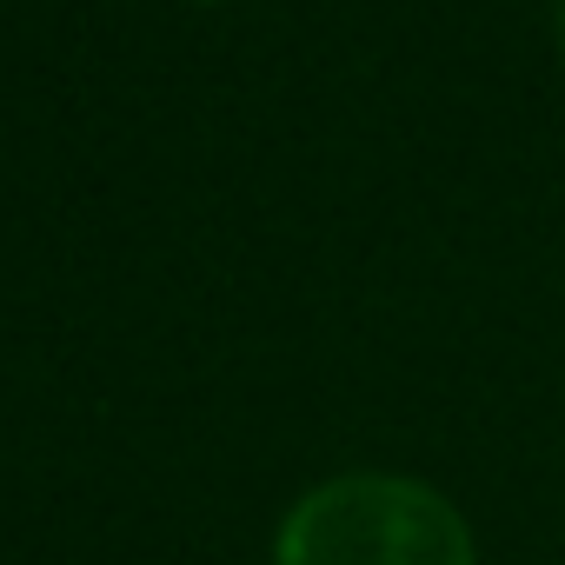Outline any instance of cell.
I'll list each match as a JSON object with an SVG mask.
<instances>
[{
    "instance_id": "1",
    "label": "cell",
    "mask_w": 565,
    "mask_h": 565,
    "mask_svg": "<svg viewBox=\"0 0 565 565\" xmlns=\"http://www.w3.org/2000/svg\"><path fill=\"white\" fill-rule=\"evenodd\" d=\"M279 565H479L466 519L419 479L347 472L313 486L273 545Z\"/></svg>"
},
{
    "instance_id": "2",
    "label": "cell",
    "mask_w": 565,
    "mask_h": 565,
    "mask_svg": "<svg viewBox=\"0 0 565 565\" xmlns=\"http://www.w3.org/2000/svg\"><path fill=\"white\" fill-rule=\"evenodd\" d=\"M558 47H565V0H558Z\"/></svg>"
}]
</instances>
